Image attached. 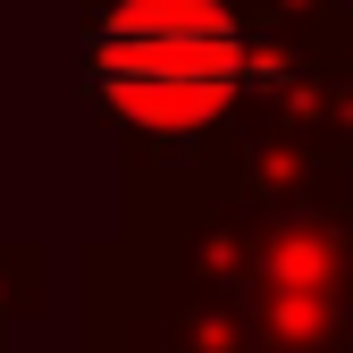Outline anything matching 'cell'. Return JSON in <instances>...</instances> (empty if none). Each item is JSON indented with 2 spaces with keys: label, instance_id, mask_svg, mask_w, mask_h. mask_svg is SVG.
<instances>
[{
  "label": "cell",
  "instance_id": "6da1fadb",
  "mask_svg": "<svg viewBox=\"0 0 353 353\" xmlns=\"http://www.w3.org/2000/svg\"><path fill=\"white\" fill-rule=\"evenodd\" d=\"M244 0H84V93L143 185L194 194L202 160L244 118Z\"/></svg>",
  "mask_w": 353,
  "mask_h": 353
},
{
  "label": "cell",
  "instance_id": "7a4b0ae2",
  "mask_svg": "<svg viewBox=\"0 0 353 353\" xmlns=\"http://www.w3.org/2000/svg\"><path fill=\"white\" fill-rule=\"evenodd\" d=\"M328 110H336V135L353 143V26H336V51H328Z\"/></svg>",
  "mask_w": 353,
  "mask_h": 353
}]
</instances>
